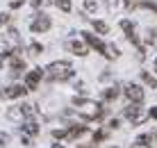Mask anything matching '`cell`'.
I'll return each mask as SVG.
<instances>
[{"instance_id":"6da1fadb","label":"cell","mask_w":157,"mask_h":148,"mask_svg":"<svg viewBox=\"0 0 157 148\" xmlns=\"http://www.w3.org/2000/svg\"><path fill=\"white\" fill-rule=\"evenodd\" d=\"M73 78V66L68 62H52L46 68V80L48 82H66Z\"/></svg>"},{"instance_id":"7a4b0ae2","label":"cell","mask_w":157,"mask_h":148,"mask_svg":"<svg viewBox=\"0 0 157 148\" xmlns=\"http://www.w3.org/2000/svg\"><path fill=\"white\" fill-rule=\"evenodd\" d=\"M121 27H123V32L128 34V39L139 48V59L144 62V59H146V53H144V46H141V41H139L137 32H134V23H132V21H121Z\"/></svg>"},{"instance_id":"3957f363","label":"cell","mask_w":157,"mask_h":148,"mask_svg":"<svg viewBox=\"0 0 157 148\" xmlns=\"http://www.w3.org/2000/svg\"><path fill=\"white\" fill-rule=\"evenodd\" d=\"M139 105H141V103H132V105L125 107V112H123V114H125V119H130L134 125H141L146 121V114L141 112V107H139Z\"/></svg>"},{"instance_id":"277c9868","label":"cell","mask_w":157,"mask_h":148,"mask_svg":"<svg viewBox=\"0 0 157 148\" xmlns=\"http://www.w3.org/2000/svg\"><path fill=\"white\" fill-rule=\"evenodd\" d=\"M30 30L36 32V34H41V32H48V30H50V16L39 14V16H36V18L30 23Z\"/></svg>"},{"instance_id":"5b68a950","label":"cell","mask_w":157,"mask_h":148,"mask_svg":"<svg viewBox=\"0 0 157 148\" xmlns=\"http://www.w3.org/2000/svg\"><path fill=\"white\" fill-rule=\"evenodd\" d=\"M123 94H125L132 103H144V89H141L139 84H132V82H130V84H125Z\"/></svg>"},{"instance_id":"8992f818","label":"cell","mask_w":157,"mask_h":148,"mask_svg":"<svg viewBox=\"0 0 157 148\" xmlns=\"http://www.w3.org/2000/svg\"><path fill=\"white\" fill-rule=\"evenodd\" d=\"M82 39H84L86 46H91L94 50H98V53L105 55L107 46H105V41H102V39H98V37H96V34H91V32H84V34H82Z\"/></svg>"},{"instance_id":"52a82bcc","label":"cell","mask_w":157,"mask_h":148,"mask_svg":"<svg viewBox=\"0 0 157 148\" xmlns=\"http://www.w3.org/2000/svg\"><path fill=\"white\" fill-rule=\"evenodd\" d=\"M41 78H43V68H32L30 73L25 75V87H28V89H36Z\"/></svg>"},{"instance_id":"ba28073f","label":"cell","mask_w":157,"mask_h":148,"mask_svg":"<svg viewBox=\"0 0 157 148\" xmlns=\"http://www.w3.org/2000/svg\"><path fill=\"white\" fill-rule=\"evenodd\" d=\"M9 57H12V64H9V71H12V75L16 78V75H21L23 73V68H25V62L18 57V50H12L9 53Z\"/></svg>"},{"instance_id":"9c48e42d","label":"cell","mask_w":157,"mask_h":148,"mask_svg":"<svg viewBox=\"0 0 157 148\" xmlns=\"http://www.w3.org/2000/svg\"><path fill=\"white\" fill-rule=\"evenodd\" d=\"M25 94H28V87H23V84H12V87H7L5 91H0L2 98H21Z\"/></svg>"},{"instance_id":"30bf717a","label":"cell","mask_w":157,"mask_h":148,"mask_svg":"<svg viewBox=\"0 0 157 148\" xmlns=\"http://www.w3.org/2000/svg\"><path fill=\"white\" fill-rule=\"evenodd\" d=\"M66 48H68V50H73L75 55H78V57H84V55L89 53V50H86V48H84L80 41H68V43H66Z\"/></svg>"},{"instance_id":"8fae6325","label":"cell","mask_w":157,"mask_h":148,"mask_svg":"<svg viewBox=\"0 0 157 148\" xmlns=\"http://www.w3.org/2000/svg\"><path fill=\"white\" fill-rule=\"evenodd\" d=\"M86 132V125H73V128L66 130V139H78L80 134Z\"/></svg>"},{"instance_id":"7c38bea8","label":"cell","mask_w":157,"mask_h":148,"mask_svg":"<svg viewBox=\"0 0 157 148\" xmlns=\"http://www.w3.org/2000/svg\"><path fill=\"white\" fill-rule=\"evenodd\" d=\"M23 130H25L28 134H32V137H34V134H39V125H36L34 121H32V119H28V121H25Z\"/></svg>"},{"instance_id":"4fadbf2b","label":"cell","mask_w":157,"mask_h":148,"mask_svg":"<svg viewBox=\"0 0 157 148\" xmlns=\"http://www.w3.org/2000/svg\"><path fill=\"white\" fill-rule=\"evenodd\" d=\"M84 12L96 14L98 12V0H84Z\"/></svg>"},{"instance_id":"5bb4252c","label":"cell","mask_w":157,"mask_h":148,"mask_svg":"<svg viewBox=\"0 0 157 148\" xmlns=\"http://www.w3.org/2000/svg\"><path fill=\"white\" fill-rule=\"evenodd\" d=\"M9 43H7V39L5 37H0V57H9Z\"/></svg>"},{"instance_id":"9a60e30c","label":"cell","mask_w":157,"mask_h":148,"mask_svg":"<svg viewBox=\"0 0 157 148\" xmlns=\"http://www.w3.org/2000/svg\"><path fill=\"white\" fill-rule=\"evenodd\" d=\"M116 96H118V89H116V87H109L107 91H102V100H114Z\"/></svg>"},{"instance_id":"2e32d148","label":"cell","mask_w":157,"mask_h":148,"mask_svg":"<svg viewBox=\"0 0 157 148\" xmlns=\"http://www.w3.org/2000/svg\"><path fill=\"white\" fill-rule=\"evenodd\" d=\"M141 80H144V82H146L148 87H153V89H157V80L153 78V75H148L146 71H141Z\"/></svg>"},{"instance_id":"e0dca14e","label":"cell","mask_w":157,"mask_h":148,"mask_svg":"<svg viewBox=\"0 0 157 148\" xmlns=\"http://www.w3.org/2000/svg\"><path fill=\"white\" fill-rule=\"evenodd\" d=\"M146 41H148V46H157V32L153 30V27L146 32Z\"/></svg>"},{"instance_id":"ac0fdd59","label":"cell","mask_w":157,"mask_h":148,"mask_svg":"<svg viewBox=\"0 0 157 148\" xmlns=\"http://www.w3.org/2000/svg\"><path fill=\"white\" fill-rule=\"evenodd\" d=\"M105 55H107V59H116V57H118V48L114 46V43H109V46H107V50H105Z\"/></svg>"},{"instance_id":"d6986e66","label":"cell","mask_w":157,"mask_h":148,"mask_svg":"<svg viewBox=\"0 0 157 148\" xmlns=\"http://www.w3.org/2000/svg\"><path fill=\"white\" fill-rule=\"evenodd\" d=\"M94 27L100 32V34H107V32H109V25H107V23H102V21H94Z\"/></svg>"},{"instance_id":"ffe728a7","label":"cell","mask_w":157,"mask_h":148,"mask_svg":"<svg viewBox=\"0 0 157 148\" xmlns=\"http://www.w3.org/2000/svg\"><path fill=\"white\" fill-rule=\"evenodd\" d=\"M137 146H141V148H150V134H141L137 139Z\"/></svg>"},{"instance_id":"44dd1931","label":"cell","mask_w":157,"mask_h":148,"mask_svg":"<svg viewBox=\"0 0 157 148\" xmlns=\"http://www.w3.org/2000/svg\"><path fill=\"white\" fill-rule=\"evenodd\" d=\"M55 5L62 12H71V0H55Z\"/></svg>"},{"instance_id":"7402d4cb","label":"cell","mask_w":157,"mask_h":148,"mask_svg":"<svg viewBox=\"0 0 157 148\" xmlns=\"http://www.w3.org/2000/svg\"><path fill=\"white\" fill-rule=\"evenodd\" d=\"M7 116H9V119H16V121H18V119H23V112H21V107H18V109H9Z\"/></svg>"},{"instance_id":"603a6c76","label":"cell","mask_w":157,"mask_h":148,"mask_svg":"<svg viewBox=\"0 0 157 148\" xmlns=\"http://www.w3.org/2000/svg\"><path fill=\"white\" fill-rule=\"evenodd\" d=\"M107 2V9H109V12H116L118 9V0H105Z\"/></svg>"},{"instance_id":"cb8c5ba5","label":"cell","mask_w":157,"mask_h":148,"mask_svg":"<svg viewBox=\"0 0 157 148\" xmlns=\"http://www.w3.org/2000/svg\"><path fill=\"white\" fill-rule=\"evenodd\" d=\"M52 137L55 139H66V130H52Z\"/></svg>"},{"instance_id":"d4e9b609","label":"cell","mask_w":157,"mask_h":148,"mask_svg":"<svg viewBox=\"0 0 157 148\" xmlns=\"http://www.w3.org/2000/svg\"><path fill=\"white\" fill-rule=\"evenodd\" d=\"M141 7H146V9H153V12H157V5H155V2H150V0H144V2H141Z\"/></svg>"},{"instance_id":"484cf974","label":"cell","mask_w":157,"mask_h":148,"mask_svg":"<svg viewBox=\"0 0 157 148\" xmlns=\"http://www.w3.org/2000/svg\"><path fill=\"white\" fill-rule=\"evenodd\" d=\"M123 2H125V7H128V9H132V7H137L141 0H123Z\"/></svg>"},{"instance_id":"4316f807","label":"cell","mask_w":157,"mask_h":148,"mask_svg":"<svg viewBox=\"0 0 157 148\" xmlns=\"http://www.w3.org/2000/svg\"><path fill=\"white\" fill-rule=\"evenodd\" d=\"M30 50H34V53H32V55H39V53L43 50V48L39 46V43H30Z\"/></svg>"},{"instance_id":"83f0119b","label":"cell","mask_w":157,"mask_h":148,"mask_svg":"<svg viewBox=\"0 0 157 148\" xmlns=\"http://www.w3.org/2000/svg\"><path fill=\"white\" fill-rule=\"evenodd\" d=\"M7 141H9V137L5 134V132H0V148H5V146H7Z\"/></svg>"},{"instance_id":"f1b7e54d","label":"cell","mask_w":157,"mask_h":148,"mask_svg":"<svg viewBox=\"0 0 157 148\" xmlns=\"http://www.w3.org/2000/svg\"><path fill=\"white\" fill-rule=\"evenodd\" d=\"M102 139H105V132H102V130L94 132V141H102Z\"/></svg>"},{"instance_id":"f546056e","label":"cell","mask_w":157,"mask_h":148,"mask_svg":"<svg viewBox=\"0 0 157 148\" xmlns=\"http://www.w3.org/2000/svg\"><path fill=\"white\" fill-rule=\"evenodd\" d=\"M9 23V14H0V27Z\"/></svg>"},{"instance_id":"4dcf8cb0","label":"cell","mask_w":157,"mask_h":148,"mask_svg":"<svg viewBox=\"0 0 157 148\" xmlns=\"http://www.w3.org/2000/svg\"><path fill=\"white\" fill-rule=\"evenodd\" d=\"M150 116H153V119H157V107H153V109H150Z\"/></svg>"},{"instance_id":"1f68e13d","label":"cell","mask_w":157,"mask_h":148,"mask_svg":"<svg viewBox=\"0 0 157 148\" xmlns=\"http://www.w3.org/2000/svg\"><path fill=\"white\" fill-rule=\"evenodd\" d=\"M52 148H64L62 144H52Z\"/></svg>"},{"instance_id":"d6a6232c","label":"cell","mask_w":157,"mask_h":148,"mask_svg":"<svg viewBox=\"0 0 157 148\" xmlns=\"http://www.w3.org/2000/svg\"><path fill=\"white\" fill-rule=\"evenodd\" d=\"M155 71H157V57H155Z\"/></svg>"},{"instance_id":"836d02e7","label":"cell","mask_w":157,"mask_h":148,"mask_svg":"<svg viewBox=\"0 0 157 148\" xmlns=\"http://www.w3.org/2000/svg\"><path fill=\"white\" fill-rule=\"evenodd\" d=\"M80 148H86V146H80Z\"/></svg>"}]
</instances>
